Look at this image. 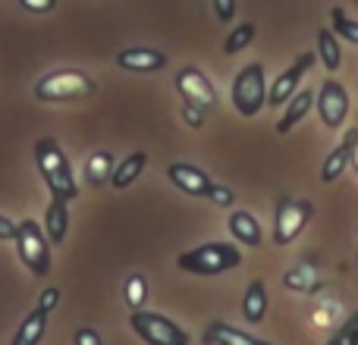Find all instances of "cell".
<instances>
[{"mask_svg":"<svg viewBox=\"0 0 358 345\" xmlns=\"http://www.w3.org/2000/svg\"><path fill=\"white\" fill-rule=\"evenodd\" d=\"M258 345H273V342H264V339H258Z\"/></svg>","mask_w":358,"mask_h":345,"instance_id":"cell-35","label":"cell"},{"mask_svg":"<svg viewBox=\"0 0 358 345\" xmlns=\"http://www.w3.org/2000/svg\"><path fill=\"white\" fill-rule=\"evenodd\" d=\"M252 41H255V22H242V25H236V29L229 31V38L223 41V54H239V50H245Z\"/></svg>","mask_w":358,"mask_h":345,"instance_id":"cell-24","label":"cell"},{"mask_svg":"<svg viewBox=\"0 0 358 345\" xmlns=\"http://www.w3.org/2000/svg\"><path fill=\"white\" fill-rule=\"evenodd\" d=\"M330 19H334V35L336 38H346L349 44H358V22L346 16V10L334 6V10H330Z\"/></svg>","mask_w":358,"mask_h":345,"instance_id":"cell-25","label":"cell"},{"mask_svg":"<svg viewBox=\"0 0 358 345\" xmlns=\"http://www.w3.org/2000/svg\"><path fill=\"white\" fill-rule=\"evenodd\" d=\"M113 167H117V161H113L110 151H94V154L85 161V179H88V185H94V189H98V185L110 182Z\"/></svg>","mask_w":358,"mask_h":345,"instance_id":"cell-22","label":"cell"},{"mask_svg":"<svg viewBox=\"0 0 358 345\" xmlns=\"http://www.w3.org/2000/svg\"><path fill=\"white\" fill-rule=\"evenodd\" d=\"M242 264V251L233 242H204V245L182 251L176 258V267L195 277H220V273L233 270Z\"/></svg>","mask_w":358,"mask_h":345,"instance_id":"cell-2","label":"cell"},{"mask_svg":"<svg viewBox=\"0 0 358 345\" xmlns=\"http://www.w3.org/2000/svg\"><path fill=\"white\" fill-rule=\"evenodd\" d=\"M242 314H245L248 323H261L267 317V289L261 279H252L245 289V298H242Z\"/></svg>","mask_w":358,"mask_h":345,"instance_id":"cell-20","label":"cell"},{"mask_svg":"<svg viewBox=\"0 0 358 345\" xmlns=\"http://www.w3.org/2000/svg\"><path fill=\"white\" fill-rule=\"evenodd\" d=\"M94 91V79L82 69H57L35 82V98L44 104H63V101H79Z\"/></svg>","mask_w":358,"mask_h":345,"instance_id":"cell-3","label":"cell"},{"mask_svg":"<svg viewBox=\"0 0 358 345\" xmlns=\"http://www.w3.org/2000/svg\"><path fill=\"white\" fill-rule=\"evenodd\" d=\"M44 330H48V311L44 308L29 311V314L22 317V323H19V330H16V336H13L10 345H38L44 339Z\"/></svg>","mask_w":358,"mask_h":345,"instance_id":"cell-18","label":"cell"},{"mask_svg":"<svg viewBox=\"0 0 358 345\" xmlns=\"http://www.w3.org/2000/svg\"><path fill=\"white\" fill-rule=\"evenodd\" d=\"M355 142H358V129H349L346 132V138H343V145L340 148H334L327 154V161H324V167H321V182H336V179L346 172L349 167V154H352V148H355Z\"/></svg>","mask_w":358,"mask_h":345,"instance_id":"cell-14","label":"cell"},{"mask_svg":"<svg viewBox=\"0 0 358 345\" xmlns=\"http://www.w3.org/2000/svg\"><path fill=\"white\" fill-rule=\"evenodd\" d=\"M145 167H148V154H145V151H136V154L123 157V161H120L117 167H113L110 185H113V189H120V191L129 189V185L145 172Z\"/></svg>","mask_w":358,"mask_h":345,"instance_id":"cell-19","label":"cell"},{"mask_svg":"<svg viewBox=\"0 0 358 345\" xmlns=\"http://www.w3.org/2000/svg\"><path fill=\"white\" fill-rule=\"evenodd\" d=\"M22 3V10L29 13H50L57 6V0H19Z\"/></svg>","mask_w":358,"mask_h":345,"instance_id":"cell-32","label":"cell"},{"mask_svg":"<svg viewBox=\"0 0 358 345\" xmlns=\"http://www.w3.org/2000/svg\"><path fill=\"white\" fill-rule=\"evenodd\" d=\"M35 163H38V172H41V179L48 182L54 198L73 201V198L79 195V185H76V179H73V167H69L66 154H63L60 142H57L54 135H44L35 142Z\"/></svg>","mask_w":358,"mask_h":345,"instance_id":"cell-1","label":"cell"},{"mask_svg":"<svg viewBox=\"0 0 358 345\" xmlns=\"http://www.w3.org/2000/svg\"><path fill=\"white\" fill-rule=\"evenodd\" d=\"M327 345H358V311L349 314L346 321L340 323V330H336L334 339H330Z\"/></svg>","mask_w":358,"mask_h":345,"instance_id":"cell-26","label":"cell"},{"mask_svg":"<svg viewBox=\"0 0 358 345\" xmlns=\"http://www.w3.org/2000/svg\"><path fill=\"white\" fill-rule=\"evenodd\" d=\"M208 198H210V204H217V207H233L236 204V191L229 189V185H220V182L210 185Z\"/></svg>","mask_w":358,"mask_h":345,"instance_id":"cell-27","label":"cell"},{"mask_svg":"<svg viewBox=\"0 0 358 345\" xmlns=\"http://www.w3.org/2000/svg\"><path fill=\"white\" fill-rule=\"evenodd\" d=\"M204 345H258L255 336H248L245 330H236L223 321H210L208 330H204Z\"/></svg>","mask_w":358,"mask_h":345,"instance_id":"cell-16","label":"cell"},{"mask_svg":"<svg viewBox=\"0 0 358 345\" xmlns=\"http://www.w3.org/2000/svg\"><path fill=\"white\" fill-rule=\"evenodd\" d=\"M129 327L145 345H189V333L179 327L176 321L157 314V311H132Z\"/></svg>","mask_w":358,"mask_h":345,"instance_id":"cell-6","label":"cell"},{"mask_svg":"<svg viewBox=\"0 0 358 345\" xmlns=\"http://www.w3.org/2000/svg\"><path fill=\"white\" fill-rule=\"evenodd\" d=\"M311 107H315V91H311V88H302V91L292 94V98L286 101V113L280 117V123H277L280 135H286V132L296 129V126L311 113Z\"/></svg>","mask_w":358,"mask_h":345,"instance_id":"cell-13","label":"cell"},{"mask_svg":"<svg viewBox=\"0 0 358 345\" xmlns=\"http://www.w3.org/2000/svg\"><path fill=\"white\" fill-rule=\"evenodd\" d=\"M13 235H16V223L0 214V242H13Z\"/></svg>","mask_w":358,"mask_h":345,"instance_id":"cell-33","label":"cell"},{"mask_svg":"<svg viewBox=\"0 0 358 345\" xmlns=\"http://www.w3.org/2000/svg\"><path fill=\"white\" fill-rule=\"evenodd\" d=\"M355 3H358V0H355Z\"/></svg>","mask_w":358,"mask_h":345,"instance_id":"cell-36","label":"cell"},{"mask_svg":"<svg viewBox=\"0 0 358 345\" xmlns=\"http://www.w3.org/2000/svg\"><path fill=\"white\" fill-rule=\"evenodd\" d=\"M233 107L242 117H258L261 107L267 104V79H264V63H245L233 79Z\"/></svg>","mask_w":358,"mask_h":345,"instance_id":"cell-5","label":"cell"},{"mask_svg":"<svg viewBox=\"0 0 358 345\" xmlns=\"http://www.w3.org/2000/svg\"><path fill=\"white\" fill-rule=\"evenodd\" d=\"M204 117H208V110H204V107L189 104V101L182 104V119H185V126H189V129H201V126H204Z\"/></svg>","mask_w":358,"mask_h":345,"instance_id":"cell-28","label":"cell"},{"mask_svg":"<svg viewBox=\"0 0 358 345\" xmlns=\"http://www.w3.org/2000/svg\"><path fill=\"white\" fill-rule=\"evenodd\" d=\"M317 60L324 63L327 73H336L343 66V47H340V38L334 35V29L317 31Z\"/></svg>","mask_w":358,"mask_h":345,"instance_id":"cell-21","label":"cell"},{"mask_svg":"<svg viewBox=\"0 0 358 345\" xmlns=\"http://www.w3.org/2000/svg\"><path fill=\"white\" fill-rule=\"evenodd\" d=\"M167 179L179 191H185V195H192V198H208L210 185H214V179H210L201 167H195V163H170Z\"/></svg>","mask_w":358,"mask_h":345,"instance_id":"cell-11","label":"cell"},{"mask_svg":"<svg viewBox=\"0 0 358 345\" xmlns=\"http://www.w3.org/2000/svg\"><path fill=\"white\" fill-rule=\"evenodd\" d=\"M315 60H317V50H305V54H299L296 60H292V66L283 69V73L273 79V85L267 88V104H271V107H283L286 101L299 91V82H302V75L315 66Z\"/></svg>","mask_w":358,"mask_h":345,"instance_id":"cell-9","label":"cell"},{"mask_svg":"<svg viewBox=\"0 0 358 345\" xmlns=\"http://www.w3.org/2000/svg\"><path fill=\"white\" fill-rule=\"evenodd\" d=\"M173 85H176V91L182 94V101H189V104H198V107H204V110H214L217 107L214 82H210L198 66H182L176 73Z\"/></svg>","mask_w":358,"mask_h":345,"instance_id":"cell-10","label":"cell"},{"mask_svg":"<svg viewBox=\"0 0 358 345\" xmlns=\"http://www.w3.org/2000/svg\"><path fill=\"white\" fill-rule=\"evenodd\" d=\"M69 201H63V198H54L50 195V204H48V214H44V233H48L50 242H57L60 245L63 239H66V229H69Z\"/></svg>","mask_w":358,"mask_h":345,"instance_id":"cell-17","label":"cell"},{"mask_svg":"<svg viewBox=\"0 0 358 345\" xmlns=\"http://www.w3.org/2000/svg\"><path fill=\"white\" fill-rule=\"evenodd\" d=\"M16 254L35 277H48L50 273V239L38 220H22L16 226Z\"/></svg>","mask_w":358,"mask_h":345,"instance_id":"cell-4","label":"cell"},{"mask_svg":"<svg viewBox=\"0 0 358 345\" xmlns=\"http://www.w3.org/2000/svg\"><path fill=\"white\" fill-rule=\"evenodd\" d=\"M117 66L129 69V73H157L167 66V54L155 47H126L117 54Z\"/></svg>","mask_w":358,"mask_h":345,"instance_id":"cell-12","label":"cell"},{"mask_svg":"<svg viewBox=\"0 0 358 345\" xmlns=\"http://www.w3.org/2000/svg\"><path fill=\"white\" fill-rule=\"evenodd\" d=\"M73 345H101V336H98V330H88V327L76 330V336H73Z\"/></svg>","mask_w":358,"mask_h":345,"instance_id":"cell-31","label":"cell"},{"mask_svg":"<svg viewBox=\"0 0 358 345\" xmlns=\"http://www.w3.org/2000/svg\"><path fill=\"white\" fill-rule=\"evenodd\" d=\"M210 6H214L217 19H220L223 25H229L236 19V0H210Z\"/></svg>","mask_w":358,"mask_h":345,"instance_id":"cell-29","label":"cell"},{"mask_svg":"<svg viewBox=\"0 0 358 345\" xmlns=\"http://www.w3.org/2000/svg\"><path fill=\"white\" fill-rule=\"evenodd\" d=\"M349 163L355 167V172H358V142H355V148H352V154H349Z\"/></svg>","mask_w":358,"mask_h":345,"instance_id":"cell-34","label":"cell"},{"mask_svg":"<svg viewBox=\"0 0 358 345\" xmlns=\"http://www.w3.org/2000/svg\"><path fill=\"white\" fill-rule=\"evenodd\" d=\"M57 304H60V289H57V286H48V289L41 292V298H38V308H44L50 314Z\"/></svg>","mask_w":358,"mask_h":345,"instance_id":"cell-30","label":"cell"},{"mask_svg":"<svg viewBox=\"0 0 358 345\" xmlns=\"http://www.w3.org/2000/svg\"><path fill=\"white\" fill-rule=\"evenodd\" d=\"M315 107L327 129H340L349 117V91L336 79H324L321 91L315 94Z\"/></svg>","mask_w":358,"mask_h":345,"instance_id":"cell-8","label":"cell"},{"mask_svg":"<svg viewBox=\"0 0 358 345\" xmlns=\"http://www.w3.org/2000/svg\"><path fill=\"white\" fill-rule=\"evenodd\" d=\"M123 295H126L129 311H142L145 302H148V279H145L142 273H132V277L126 279V286H123Z\"/></svg>","mask_w":358,"mask_h":345,"instance_id":"cell-23","label":"cell"},{"mask_svg":"<svg viewBox=\"0 0 358 345\" xmlns=\"http://www.w3.org/2000/svg\"><path fill=\"white\" fill-rule=\"evenodd\" d=\"M227 226H229V233H233V239L242 242V245H248V248H258L261 239H264L261 223L255 220V214H248V210H233Z\"/></svg>","mask_w":358,"mask_h":345,"instance_id":"cell-15","label":"cell"},{"mask_svg":"<svg viewBox=\"0 0 358 345\" xmlns=\"http://www.w3.org/2000/svg\"><path fill=\"white\" fill-rule=\"evenodd\" d=\"M315 216V204L311 201H292V198H283L277 207V216H273V242L277 245H289L302 235V229L308 226V220Z\"/></svg>","mask_w":358,"mask_h":345,"instance_id":"cell-7","label":"cell"}]
</instances>
